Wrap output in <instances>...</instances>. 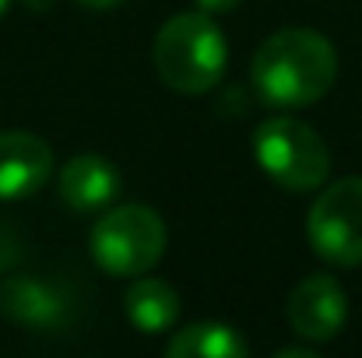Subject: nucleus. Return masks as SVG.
<instances>
[{
	"instance_id": "11",
	"label": "nucleus",
	"mask_w": 362,
	"mask_h": 358,
	"mask_svg": "<svg viewBox=\"0 0 362 358\" xmlns=\"http://www.w3.org/2000/svg\"><path fill=\"white\" fill-rule=\"evenodd\" d=\"M165 352L173 358H243L250 352V345L229 323H194V327H183L169 341Z\"/></svg>"
},
{
	"instance_id": "1",
	"label": "nucleus",
	"mask_w": 362,
	"mask_h": 358,
	"mask_svg": "<svg viewBox=\"0 0 362 358\" xmlns=\"http://www.w3.org/2000/svg\"><path fill=\"white\" fill-rule=\"evenodd\" d=\"M250 78L264 106L303 109L334 88L338 53L331 39L313 28H281L260 42Z\"/></svg>"
},
{
	"instance_id": "6",
	"label": "nucleus",
	"mask_w": 362,
	"mask_h": 358,
	"mask_svg": "<svg viewBox=\"0 0 362 358\" xmlns=\"http://www.w3.org/2000/svg\"><path fill=\"white\" fill-rule=\"evenodd\" d=\"M349 320V299L345 288L331 274H313L296 285L288 299V323L306 341H331L341 334Z\"/></svg>"
},
{
	"instance_id": "8",
	"label": "nucleus",
	"mask_w": 362,
	"mask_h": 358,
	"mask_svg": "<svg viewBox=\"0 0 362 358\" xmlns=\"http://www.w3.org/2000/svg\"><path fill=\"white\" fill-rule=\"evenodd\" d=\"M0 313L7 320L21 323V327L49 334V330H60L71 320V299H64L53 285L14 274L0 285Z\"/></svg>"
},
{
	"instance_id": "7",
	"label": "nucleus",
	"mask_w": 362,
	"mask_h": 358,
	"mask_svg": "<svg viewBox=\"0 0 362 358\" xmlns=\"http://www.w3.org/2000/svg\"><path fill=\"white\" fill-rule=\"evenodd\" d=\"M53 172V148L28 133L11 130L0 133V201H21L42 190Z\"/></svg>"
},
{
	"instance_id": "3",
	"label": "nucleus",
	"mask_w": 362,
	"mask_h": 358,
	"mask_svg": "<svg viewBox=\"0 0 362 358\" xmlns=\"http://www.w3.org/2000/svg\"><path fill=\"white\" fill-rule=\"evenodd\" d=\"M253 155L267 179H274L288 193L320 190L331 172V148L324 144V137L292 117L260 123L253 133Z\"/></svg>"
},
{
	"instance_id": "15",
	"label": "nucleus",
	"mask_w": 362,
	"mask_h": 358,
	"mask_svg": "<svg viewBox=\"0 0 362 358\" xmlns=\"http://www.w3.org/2000/svg\"><path fill=\"white\" fill-rule=\"evenodd\" d=\"M7 7H11V0H0V18L7 14Z\"/></svg>"
},
{
	"instance_id": "2",
	"label": "nucleus",
	"mask_w": 362,
	"mask_h": 358,
	"mask_svg": "<svg viewBox=\"0 0 362 358\" xmlns=\"http://www.w3.org/2000/svg\"><path fill=\"white\" fill-rule=\"evenodd\" d=\"M151 56L158 78L173 92L204 95L222 81L229 46H226V32L215 25V14L183 11L158 28Z\"/></svg>"
},
{
	"instance_id": "5",
	"label": "nucleus",
	"mask_w": 362,
	"mask_h": 358,
	"mask_svg": "<svg viewBox=\"0 0 362 358\" xmlns=\"http://www.w3.org/2000/svg\"><path fill=\"white\" fill-rule=\"evenodd\" d=\"M306 236L320 260L338 267L362 263V179L349 176L320 190L310 208Z\"/></svg>"
},
{
	"instance_id": "14",
	"label": "nucleus",
	"mask_w": 362,
	"mask_h": 358,
	"mask_svg": "<svg viewBox=\"0 0 362 358\" xmlns=\"http://www.w3.org/2000/svg\"><path fill=\"white\" fill-rule=\"evenodd\" d=\"M25 4H28V7H32V11H46V7H49V4H53V0H25Z\"/></svg>"
},
{
	"instance_id": "4",
	"label": "nucleus",
	"mask_w": 362,
	"mask_h": 358,
	"mask_svg": "<svg viewBox=\"0 0 362 358\" xmlns=\"http://www.w3.org/2000/svg\"><path fill=\"white\" fill-rule=\"evenodd\" d=\"M165 222L144 204H127L106 211L92 229V256L113 278L148 274L165 253Z\"/></svg>"
},
{
	"instance_id": "10",
	"label": "nucleus",
	"mask_w": 362,
	"mask_h": 358,
	"mask_svg": "<svg viewBox=\"0 0 362 358\" xmlns=\"http://www.w3.org/2000/svg\"><path fill=\"white\" fill-rule=\"evenodd\" d=\"M123 302H127V320L141 334L173 330V323L180 320V295L162 278H137Z\"/></svg>"
},
{
	"instance_id": "13",
	"label": "nucleus",
	"mask_w": 362,
	"mask_h": 358,
	"mask_svg": "<svg viewBox=\"0 0 362 358\" xmlns=\"http://www.w3.org/2000/svg\"><path fill=\"white\" fill-rule=\"evenodd\" d=\"M78 4H85V7H117L120 0H78Z\"/></svg>"
},
{
	"instance_id": "9",
	"label": "nucleus",
	"mask_w": 362,
	"mask_h": 358,
	"mask_svg": "<svg viewBox=\"0 0 362 358\" xmlns=\"http://www.w3.org/2000/svg\"><path fill=\"white\" fill-rule=\"evenodd\" d=\"M123 190L120 169L103 155H74L60 169V197L71 211L95 215L106 211Z\"/></svg>"
},
{
	"instance_id": "12",
	"label": "nucleus",
	"mask_w": 362,
	"mask_h": 358,
	"mask_svg": "<svg viewBox=\"0 0 362 358\" xmlns=\"http://www.w3.org/2000/svg\"><path fill=\"white\" fill-rule=\"evenodd\" d=\"M197 7H201L204 14H226V11L240 7V0H197Z\"/></svg>"
}]
</instances>
